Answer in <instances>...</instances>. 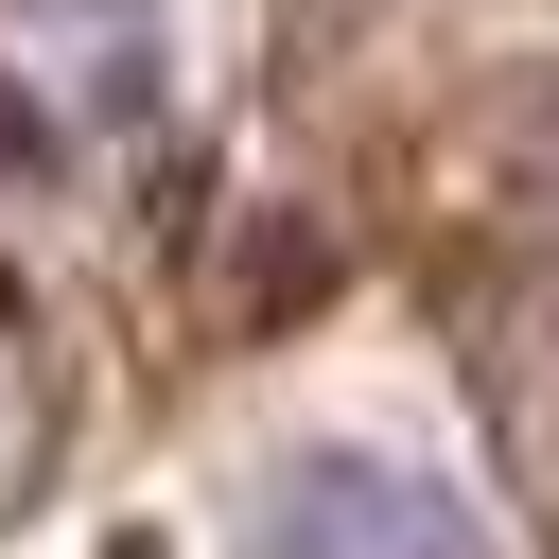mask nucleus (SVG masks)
Listing matches in <instances>:
<instances>
[{
  "label": "nucleus",
  "instance_id": "nucleus-1",
  "mask_svg": "<svg viewBox=\"0 0 559 559\" xmlns=\"http://www.w3.org/2000/svg\"><path fill=\"white\" fill-rule=\"evenodd\" d=\"M245 559H507V542H489V507L454 472L367 454V437H314V454H262Z\"/></svg>",
  "mask_w": 559,
  "mask_h": 559
},
{
  "label": "nucleus",
  "instance_id": "nucleus-2",
  "mask_svg": "<svg viewBox=\"0 0 559 559\" xmlns=\"http://www.w3.org/2000/svg\"><path fill=\"white\" fill-rule=\"evenodd\" d=\"M0 52L52 122L87 140H140L157 87H175V0H0Z\"/></svg>",
  "mask_w": 559,
  "mask_h": 559
}]
</instances>
